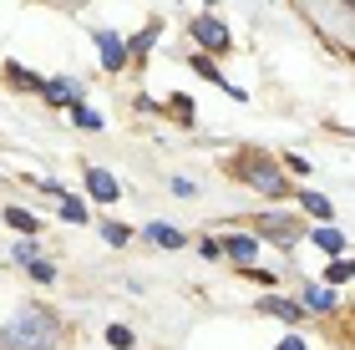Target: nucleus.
<instances>
[{
    "label": "nucleus",
    "instance_id": "nucleus-1",
    "mask_svg": "<svg viewBox=\"0 0 355 350\" xmlns=\"http://www.w3.org/2000/svg\"><path fill=\"white\" fill-rule=\"evenodd\" d=\"M56 335H61L56 315L46 305H26V310H15V320L6 330H0V350H56Z\"/></svg>",
    "mask_w": 355,
    "mask_h": 350
},
{
    "label": "nucleus",
    "instance_id": "nucleus-2",
    "mask_svg": "<svg viewBox=\"0 0 355 350\" xmlns=\"http://www.w3.org/2000/svg\"><path fill=\"white\" fill-rule=\"evenodd\" d=\"M239 178H244L249 188H259L264 198H284L289 193V178L279 173V163H269V157H259V152L239 157Z\"/></svg>",
    "mask_w": 355,
    "mask_h": 350
},
{
    "label": "nucleus",
    "instance_id": "nucleus-3",
    "mask_svg": "<svg viewBox=\"0 0 355 350\" xmlns=\"http://www.w3.org/2000/svg\"><path fill=\"white\" fill-rule=\"evenodd\" d=\"M193 41H198L203 51L223 56V51H229V26L214 21V15H198V21H193Z\"/></svg>",
    "mask_w": 355,
    "mask_h": 350
},
{
    "label": "nucleus",
    "instance_id": "nucleus-4",
    "mask_svg": "<svg viewBox=\"0 0 355 350\" xmlns=\"http://www.w3.org/2000/svg\"><path fill=\"white\" fill-rule=\"evenodd\" d=\"M96 51H102V67L107 71H122L127 61H132V56H127V41L112 36V30H96Z\"/></svg>",
    "mask_w": 355,
    "mask_h": 350
},
{
    "label": "nucleus",
    "instance_id": "nucleus-5",
    "mask_svg": "<svg viewBox=\"0 0 355 350\" xmlns=\"http://www.w3.org/2000/svg\"><path fill=\"white\" fill-rule=\"evenodd\" d=\"M46 102L56 107H82V82H71V76H56V82H41Z\"/></svg>",
    "mask_w": 355,
    "mask_h": 350
},
{
    "label": "nucleus",
    "instance_id": "nucleus-6",
    "mask_svg": "<svg viewBox=\"0 0 355 350\" xmlns=\"http://www.w3.org/2000/svg\"><path fill=\"white\" fill-rule=\"evenodd\" d=\"M87 193H92L96 203H117L122 188H117V178H112L107 168H87Z\"/></svg>",
    "mask_w": 355,
    "mask_h": 350
},
{
    "label": "nucleus",
    "instance_id": "nucleus-7",
    "mask_svg": "<svg viewBox=\"0 0 355 350\" xmlns=\"http://www.w3.org/2000/svg\"><path fill=\"white\" fill-rule=\"evenodd\" d=\"M218 244H223V254H229V259H239V269L259 254V238H254V234H229V238H218Z\"/></svg>",
    "mask_w": 355,
    "mask_h": 350
},
{
    "label": "nucleus",
    "instance_id": "nucleus-8",
    "mask_svg": "<svg viewBox=\"0 0 355 350\" xmlns=\"http://www.w3.org/2000/svg\"><path fill=\"white\" fill-rule=\"evenodd\" d=\"M259 234L274 238V244H295L300 238V229L289 224V218H274V213H259Z\"/></svg>",
    "mask_w": 355,
    "mask_h": 350
},
{
    "label": "nucleus",
    "instance_id": "nucleus-9",
    "mask_svg": "<svg viewBox=\"0 0 355 350\" xmlns=\"http://www.w3.org/2000/svg\"><path fill=\"white\" fill-rule=\"evenodd\" d=\"M304 310H310V315H330L335 310V295L320 290V284H304Z\"/></svg>",
    "mask_w": 355,
    "mask_h": 350
},
{
    "label": "nucleus",
    "instance_id": "nucleus-10",
    "mask_svg": "<svg viewBox=\"0 0 355 350\" xmlns=\"http://www.w3.org/2000/svg\"><path fill=\"white\" fill-rule=\"evenodd\" d=\"M157 36H163V26H148V30H137V36L127 41V56H148L153 46H157Z\"/></svg>",
    "mask_w": 355,
    "mask_h": 350
},
{
    "label": "nucleus",
    "instance_id": "nucleus-11",
    "mask_svg": "<svg viewBox=\"0 0 355 350\" xmlns=\"http://www.w3.org/2000/svg\"><path fill=\"white\" fill-rule=\"evenodd\" d=\"M315 249H325V254H345V234L340 229H315Z\"/></svg>",
    "mask_w": 355,
    "mask_h": 350
},
{
    "label": "nucleus",
    "instance_id": "nucleus-12",
    "mask_svg": "<svg viewBox=\"0 0 355 350\" xmlns=\"http://www.w3.org/2000/svg\"><path fill=\"white\" fill-rule=\"evenodd\" d=\"M148 238L163 244V249H183V234H178L173 224H148Z\"/></svg>",
    "mask_w": 355,
    "mask_h": 350
},
{
    "label": "nucleus",
    "instance_id": "nucleus-13",
    "mask_svg": "<svg viewBox=\"0 0 355 350\" xmlns=\"http://www.w3.org/2000/svg\"><path fill=\"white\" fill-rule=\"evenodd\" d=\"M6 224H10V229H21V234H36V229H41V218L31 213V209H6Z\"/></svg>",
    "mask_w": 355,
    "mask_h": 350
},
{
    "label": "nucleus",
    "instance_id": "nucleus-14",
    "mask_svg": "<svg viewBox=\"0 0 355 350\" xmlns=\"http://www.w3.org/2000/svg\"><path fill=\"white\" fill-rule=\"evenodd\" d=\"M259 310H264V315H279V320H300V310L289 305V299H279V295H269V299H259Z\"/></svg>",
    "mask_w": 355,
    "mask_h": 350
},
{
    "label": "nucleus",
    "instance_id": "nucleus-15",
    "mask_svg": "<svg viewBox=\"0 0 355 350\" xmlns=\"http://www.w3.org/2000/svg\"><path fill=\"white\" fill-rule=\"evenodd\" d=\"M300 203H304V213H315V218H335V209H330L325 193H300Z\"/></svg>",
    "mask_w": 355,
    "mask_h": 350
},
{
    "label": "nucleus",
    "instance_id": "nucleus-16",
    "mask_svg": "<svg viewBox=\"0 0 355 350\" xmlns=\"http://www.w3.org/2000/svg\"><path fill=\"white\" fill-rule=\"evenodd\" d=\"M61 218H67V224H87V203L71 198V193H61Z\"/></svg>",
    "mask_w": 355,
    "mask_h": 350
},
{
    "label": "nucleus",
    "instance_id": "nucleus-17",
    "mask_svg": "<svg viewBox=\"0 0 355 350\" xmlns=\"http://www.w3.org/2000/svg\"><path fill=\"white\" fill-rule=\"evenodd\" d=\"M107 345L112 350H132L137 340H132V330H127V325H107Z\"/></svg>",
    "mask_w": 355,
    "mask_h": 350
},
{
    "label": "nucleus",
    "instance_id": "nucleus-18",
    "mask_svg": "<svg viewBox=\"0 0 355 350\" xmlns=\"http://www.w3.org/2000/svg\"><path fill=\"white\" fill-rule=\"evenodd\" d=\"M6 76H10L15 87H31V91H41V76H31L26 67H6Z\"/></svg>",
    "mask_w": 355,
    "mask_h": 350
},
{
    "label": "nucleus",
    "instance_id": "nucleus-19",
    "mask_svg": "<svg viewBox=\"0 0 355 350\" xmlns=\"http://www.w3.org/2000/svg\"><path fill=\"white\" fill-rule=\"evenodd\" d=\"M26 269H31V274H36L41 284H51V279H56V269H51V264H46V259H36V264H26Z\"/></svg>",
    "mask_w": 355,
    "mask_h": 350
},
{
    "label": "nucleus",
    "instance_id": "nucleus-20",
    "mask_svg": "<svg viewBox=\"0 0 355 350\" xmlns=\"http://www.w3.org/2000/svg\"><path fill=\"white\" fill-rule=\"evenodd\" d=\"M71 117H76V122H82V127H102V117H96V112H92V107H71Z\"/></svg>",
    "mask_w": 355,
    "mask_h": 350
},
{
    "label": "nucleus",
    "instance_id": "nucleus-21",
    "mask_svg": "<svg viewBox=\"0 0 355 350\" xmlns=\"http://www.w3.org/2000/svg\"><path fill=\"white\" fill-rule=\"evenodd\" d=\"M102 238L107 244H127V229L122 224H102Z\"/></svg>",
    "mask_w": 355,
    "mask_h": 350
},
{
    "label": "nucleus",
    "instance_id": "nucleus-22",
    "mask_svg": "<svg viewBox=\"0 0 355 350\" xmlns=\"http://www.w3.org/2000/svg\"><path fill=\"white\" fill-rule=\"evenodd\" d=\"M330 279L345 284V279H350V259H335V264H330Z\"/></svg>",
    "mask_w": 355,
    "mask_h": 350
},
{
    "label": "nucleus",
    "instance_id": "nucleus-23",
    "mask_svg": "<svg viewBox=\"0 0 355 350\" xmlns=\"http://www.w3.org/2000/svg\"><path fill=\"white\" fill-rule=\"evenodd\" d=\"M15 259H21V264H36L41 249H36V244H21V249H15Z\"/></svg>",
    "mask_w": 355,
    "mask_h": 350
},
{
    "label": "nucleus",
    "instance_id": "nucleus-24",
    "mask_svg": "<svg viewBox=\"0 0 355 350\" xmlns=\"http://www.w3.org/2000/svg\"><path fill=\"white\" fill-rule=\"evenodd\" d=\"M198 254H203V259H218V254H223V244H218V238H203V244H198Z\"/></svg>",
    "mask_w": 355,
    "mask_h": 350
},
{
    "label": "nucleus",
    "instance_id": "nucleus-25",
    "mask_svg": "<svg viewBox=\"0 0 355 350\" xmlns=\"http://www.w3.org/2000/svg\"><path fill=\"white\" fill-rule=\"evenodd\" d=\"M279 350H304V340H300V335H284V340H279Z\"/></svg>",
    "mask_w": 355,
    "mask_h": 350
},
{
    "label": "nucleus",
    "instance_id": "nucleus-26",
    "mask_svg": "<svg viewBox=\"0 0 355 350\" xmlns=\"http://www.w3.org/2000/svg\"><path fill=\"white\" fill-rule=\"evenodd\" d=\"M208 6H214V0H208Z\"/></svg>",
    "mask_w": 355,
    "mask_h": 350
}]
</instances>
